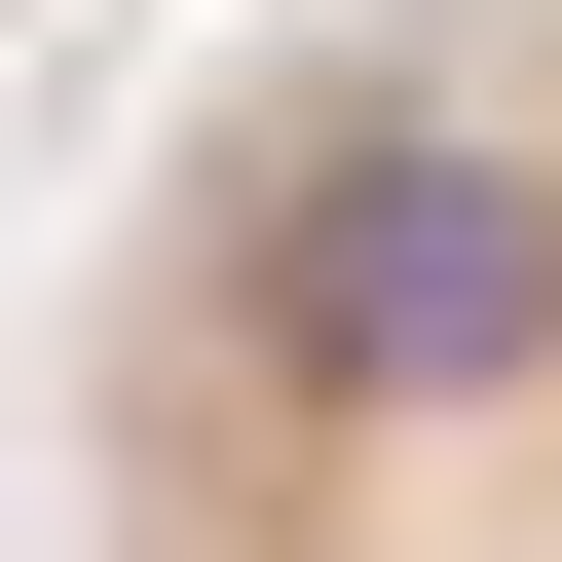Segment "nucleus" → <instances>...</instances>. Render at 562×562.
<instances>
[{"instance_id": "f257e3e1", "label": "nucleus", "mask_w": 562, "mask_h": 562, "mask_svg": "<svg viewBox=\"0 0 562 562\" xmlns=\"http://www.w3.org/2000/svg\"><path fill=\"white\" fill-rule=\"evenodd\" d=\"M76 562H562V0H338L150 150Z\"/></svg>"}]
</instances>
